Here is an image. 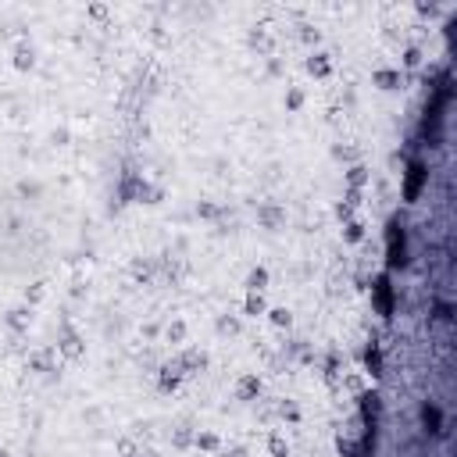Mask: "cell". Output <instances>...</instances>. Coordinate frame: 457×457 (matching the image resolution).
Listing matches in <instances>:
<instances>
[{
	"label": "cell",
	"mask_w": 457,
	"mask_h": 457,
	"mask_svg": "<svg viewBox=\"0 0 457 457\" xmlns=\"http://www.w3.org/2000/svg\"><path fill=\"white\" fill-rule=\"evenodd\" d=\"M422 179H425V168H422V164H411V179H407V197H411V200L418 197Z\"/></svg>",
	"instance_id": "7a4b0ae2"
},
{
	"label": "cell",
	"mask_w": 457,
	"mask_h": 457,
	"mask_svg": "<svg viewBox=\"0 0 457 457\" xmlns=\"http://www.w3.org/2000/svg\"><path fill=\"white\" fill-rule=\"evenodd\" d=\"M389 261H393V265H400V261H404V232H400V229L389 232Z\"/></svg>",
	"instance_id": "6da1fadb"
},
{
	"label": "cell",
	"mask_w": 457,
	"mask_h": 457,
	"mask_svg": "<svg viewBox=\"0 0 457 457\" xmlns=\"http://www.w3.org/2000/svg\"><path fill=\"white\" fill-rule=\"evenodd\" d=\"M379 304H382V311L393 307V297H389V286H386V282H379Z\"/></svg>",
	"instance_id": "3957f363"
}]
</instances>
